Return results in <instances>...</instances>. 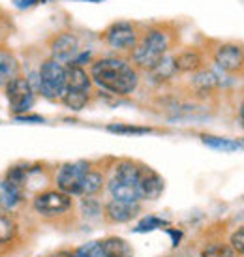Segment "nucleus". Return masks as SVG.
I'll use <instances>...</instances> for the list:
<instances>
[{"mask_svg":"<svg viewBox=\"0 0 244 257\" xmlns=\"http://www.w3.org/2000/svg\"><path fill=\"white\" fill-rule=\"evenodd\" d=\"M90 79L96 85L116 96H128L139 85V73L128 60L107 57L96 60L90 68Z\"/></svg>","mask_w":244,"mask_h":257,"instance_id":"f257e3e1","label":"nucleus"},{"mask_svg":"<svg viewBox=\"0 0 244 257\" xmlns=\"http://www.w3.org/2000/svg\"><path fill=\"white\" fill-rule=\"evenodd\" d=\"M171 45L169 32L162 29H151L145 32V36L137 42V45L132 49V62L136 68L151 72L154 66L167 55Z\"/></svg>","mask_w":244,"mask_h":257,"instance_id":"f03ea898","label":"nucleus"},{"mask_svg":"<svg viewBox=\"0 0 244 257\" xmlns=\"http://www.w3.org/2000/svg\"><path fill=\"white\" fill-rule=\"evenodd\" d=\"M109 193L115 201L139 203V165L130 160H120L115 165L113 177L107 180Z\"/></svg>","mask_w":244,"mask_h":257,"instance_id":"7ed1b4c3","label":"nucleus"},{"mask_svg":"<svg viewBox=\"0 0 244 257\" xmlns=\"http://www.w3.org/2000/svg\"><path fill=\"white\" fill-rule=\"evenodd\" d=\"M38 81H40V92L47 100H62L66 92V66L57 62V60H45L40 66L38 72Z\"/></svg>","mask_w":244,"mask_h":257,"instance_id":"20e7f679","label":"nucleus"},{"mask_svg":"<svg viewBox=\"0 0 244 257\" xmlns=\"http://www.w3.org/2000/svg\"><path fill=\"white\" fill-rule=\"evenodd\" d=\"M32 207L43 218H57V216L66 214L72 208V195L60 190H45L34 197Z\"/></svg>","mask_w":244,"mask_h":257,"instance_id":"39448f33","label":"nucleus"},{"mask_svg":"<svg viewBox=\"0 0 244 257\" xmlns=\"http://www.w3.org/2000/svg\"><path fill=\"white\" fill-rule=\"evenodd\" d=\"M4 88H6V98L10 101V107H12L15 116L25 114L34 105V88H32V85H30V81L27 77L17 75Z\"/></svg>","mask_w":244,"mask_h":257,"instance_id":"423d86ee","label":"nucleus"},{"mask_svg":"<svg viewBox=\"0 0 244 257\" xmlns=\"http://www.w3.org/2000/svg\"><path fill=\"white\" fill-rule=\"evenodd\" d=\"M90 171V164L88 162H72V164H64L58 169L55 182L60 192L68 193V195H79L81 182L85 179V175Z\"/></svg>","mask_w":244,"mask_h":257,"instance_id":"0eeeda50","label":"nucleus"},{"mask_svg":"<svg viewBox=\"0 0 244 257\" xmlns=\"http://www.w3.org/2000/svg\"><path fill=\"white\" fill-rule=\"evenodd\" d=\"M105 42L116 51H132L139 42L137 29L130 21H116L105 30Z\"/></svg>","mask_w":244,"mask_h":257,"instance_id":"6e6552de","label":"nucleus"},{"mask_svg":"<svg viewBox=\"0 0 244 257\" xmlns=\"http://www.w3.org/2000/svg\"><path fill=\"white\" fill-rule=\"evenodd\" d=\"M216 66L227 73L240 72L244 68V47L237 43H223L214 53Z\"/></svg>","mask_w":244,"mask_h":257,"instance_id":"1a4fd4ad","label":"nucleus"},{"mask_svg":"<svg viewBox=\"0 0 244 257\" xmlns=\"http://www.w3.org/2000/svg\"><path fill=\"white\" fill-rule=\"evenodd\" d=\"M49 51L53 60H57L60 64H64V62L70 64L79 51V40L72 32H62L51 40Z\"/></svg>","mask_w":244,"mask_h":257,"instance_id":"9d476101","label":"nucleus"},{"mask_svg":"<svg viewBox=\"0 0 244 257\" xmlns=\"http://www.w3.org/2000/svg\"><path fill=\"white\" fill-rule=\"evenodd\" d=\"M164 179L152 167L139 165V195L141 199H158L164 192Z\"/></svg>","mask_w":244,"mask_h":257,"instance_id":"9b49d317","label":"nucleus"},{"mask_svg":"<svg viewBox=\"0 0 244 257\" xmlns=\"http://www.w3.org/2000/svg\"><path fill=\"white\" fill-rule=\"evenodd\" d=\"M139 214V203H126V201H109L105 205V216L109 221L126 223Z\"/></svg>","mask_w":244,"mask_h":257,"instance_id":"f8f14e48","label":"nucleus"},{"mask_svg":"<svg viewBox=\"0 0 244 257\" xmlns=\"http://www.w3.org/2000/svg\"><path fill=\"white\" fill-rule=\"evenodd\" d=\"M25 190L15 186L10 180H0V210L4 212H12L21 205V201L25 199Z\"/></svg>","mask_w":244,"mask_h":257,"instance_id":"ddd939ff","label":"nucleus"},{"mask_svg":"<svg viewBox=\"0 0 244 257\" xmlns=\"http://www.w3.org/2000/svg\"><path fill=\"white\" fill-rule=\"evenodd\" d=\"M90 88H92V79L85 72L83 66H66V90H85V92H90Z\"/></svg>","mask_w":244,"mask_h":257,"instance_id":"4468645a","label":"nucleus"},{"mask_svg":"<svg viewBox=\"0 0 244 257\" xmlns=\"http://www.w3.org/2000/svg\"><path fill=\"white\" fill-rule=\"evenodd\" d=\"M175 66H177V72H184V73L199 72L203 68L201 53H197V51H194V49L182 51L180 55L175 57Z\"/></svg>","mask_w":244,"mask_h":257,"instance_id":"2eb2a0df","label":"nucleus"},{"mask_svg":"<svg viewBox=\"0 0 244 257\" xmlns=\"http://www.w3.org/2000/svg\"><path fill=\"white\" fill-rule=\"evenodd\" d=\"M19 75V60L10 51H0V86H6Z\"/></svg>","mask_w":244,"mask_h":257,"instance_id":"dca6fc26","label":"nucleus"},{"mask_svg":"<svg viewBox=\"0 0 244 257\" xmlns=\"http://www.w3.org/2000/svg\"><path fill=\"white\" fill-rule=\"evenodd\" d=\"M17 221L10 212L0 210V246H8L15 240L17 236Z\"/></svg>","mask_w":244,"mask_h":257,"instance_id":"f3484780","label":"nucleus"},{"mask_svg":"<svg viewBox=\"0 0 244 257\" xmlns=\"http://www.w3.org/2000/svg\"><path fill=\"white\" fill-rule=\"evenodd\" d=\"M101 248H103L105 257H134L132 248L128 246V242L122 240V238H118V236L105 238V240L101 242Z\"/></svg>","mask_w":244,"mask_h":257,"instance_id":"a211bd4d","label":"nucleus"},{"mask_svg":"<svg viewBox=\"0 0 244 257\" xmlns=\"http://www.w3.org/2000/svg\"><path fill=\"white\" fill-rule=\"evenodd\" d=\"M103 182H105V180H103V175H101L100 171L90 169V171L85 175L83 182H81L79 195H83V197H92V195H96V193L103 188Z\"/></svg>","mask_w":244,"mask_h":257,"instance_id":"6ab92c4d","label":"nucleus"},{"mask_svg":"<svg viewBox=\"0 0 244 257\" xmlns=\"http://www.w3.org/2000/svg\"><path fill=\"white\" fill-rule=\"evenodd\" d=\"M152 75V79L154 81H169V79L177 73V66H175V57H169V55H165L162 60H160L158 64L152 68L151 72H149Z\"/></svg>","mask_w":244,"mask_h":257,"instance_id":"aec40b11","label":"nucleus"},{"mask_svg":"<svg viewBox=\"0 0 244 257\" xmlns=\"http://www.w3.org/2000/svg\"><path fill=\"white\" fill-rule=\"evenodd\" d=\"M88 100H90V92H85V90H66L62 96V103L72 111L85 109Z\"/></svg>","mask_w":244,"mask_h":257,"instance_id":"412c9836","label":"nucleus"},{"mask_svg":"<svg viewBox=\"0 0 244 257\" xmlns=\"http://www.w3.org/2000/svg\"><path fill=\"white\" fill-rule=\"evenodd\" d=\"M194 86L199 92H212L218 86V77L214 72L205 70V72H197L194 77Z\"/></svg>","mask_w":244,"mask_h":257,"instance_id":"4be33fe9","label":"nucleus"},{"mask_svg":"<svg viewBox=\"0 0 244 257\" xmlns=\"http://www.w3.org/2000/svg\"><path fill=\"white\" fill-rule=\"evenodd\" d=\"M201 141L207 147L214 150H223V152H235L240 149V143L237 141H231V139H223V137H214V136H203Z\"/></svg>","mask_w":244,"mask_h":257,"instance_id":"5701e85b","label":"nucleus"},{"mask_svg":"<svg viewBox=\"0 0 244 257\" xmlns=\"http://www.w3.org/2000/svg\"><path fill=\"white\" fill-rule=\"evenodd\" d=\"M73 257H105L101 242L92 240V242H86L83 246H79L77 250L73 251Z\"/></svg>","mask_w":244,"mask_h":257,"instance_id":"b1692460","label":"nucleus"},{"mask_svg":"<svg viewBox=\"0 0 244 257\" xmlns=\"http://www.w3.org/2000/svg\"><path fill=\"white\" fill-rule=\"evenodd\" d=\"M201 257H235V251L227 244H208L203 248Z\"/></svg>","mask_w":244,"mask_h":257,"instance_id":"393cba45","label":"nucleus"},{"mask_svg":"<svg viewBox=\"0 0 244 257\" xmlns=\"http://www.w3.org/2000/svg\"><path fill=\"white\" fill-rule=\"evenodd\" d=\"M167 221L162 220V218H156V216H147L145 220L139 221V225L136 227L137 233H145V231H152V229H158V227H165Z\"/></svg>","mask_w":244,"mask_h":257,"instance_id":"a878e982","label":"nucleus"},{"mask_svg":"<svg viewBox=\"0 0 244 257\" xmlns=\"http://www.w3.org/2000/svg\"><path fill=\"white\" fill-rule=\"evenodd\" d=\"M109 132L113 134H132V136H141V134H151L149 128H139V126H124V124H113L107 126Z\"/></svg>","mask_w":244,"mask_h":257,"instance_id":"bb28decb","label":"nucleus"},{"mask_svg":"<svg viewBox=\"0 0 244 257\" xmlns=\"http://www.w3.org/2000/svg\"><path fill=\"white\" fill-rule=\"evenodd\" d=\"M229 242H231V248H233V251H235V253H240V255H244V225H242V227H238L237 231L231 235Z\"/></svg>","mask_w":244,"mask_h":257,"instance_id":"cd10ccee","label":"nucleus"},{"mask_svg":"<svg viewBox=\"0 0 244 257\" xmlns=\"http://www.w3.org/2000/svg\"><path fill=\"white\" fill-rule=\"evenodd\" d=\"M17 122H43V116H38V114H17L15 116Z\"/></svg>","mask_w":244,"mask_h":257,"instance_id":"c85d7f7f","label":"nucleus"},{"mask_svg":"<svg viewBox=\"0 0 244 257\" xmlns=\"http://www.w3.org/2000/svg\"><path fill=\"white\" fill-rule=\"evenodd\" d=\"M40 0H14V6L17 10H29V8L36 6Z\"/></svg>","mask_w":244,"mask_h":257,"instance_id":"c756f323","label":"nucleus"},{"mask_svg":"<svg viewBox=\"0 0 244 257\" xmlns=\"http://www.w3.org/2000/svg\"><path fill=\"white\" fill-rule=\"evenodd\" d=\"M49 257H73L72 251H57V253H53Z\"/></svg>","mask_w":244,"mask_h":257,"instance_id":"7c9ffc66","label":"nucleus"},{"mask_svg":"<svg viewBox=\"0 0 244 257\" xmlns=\"http://www.w3.org/2000/svg\"><path fill=\"white\" fill-rule=\"evenodd\" d=\"M240 124H242V128H244V103L240 105Z\"/></svg>","mask_w":244,"mask_h":257,"instance_id":"2f4dec72","label":"nucleus"},{"mask_svg":"<svg viewBox=\"0 0 244 257\" xmlns=\"http://www.w3.org/2000/svg\"><path fill=\"white\" fill-rule=\"evenodd\" d=\"M85 2H103V0H85Z\"/></svg>","mask_w":244,"mask_h":257,"instance_id":"473e14b6","label":"nucleus"}]
</instances>
